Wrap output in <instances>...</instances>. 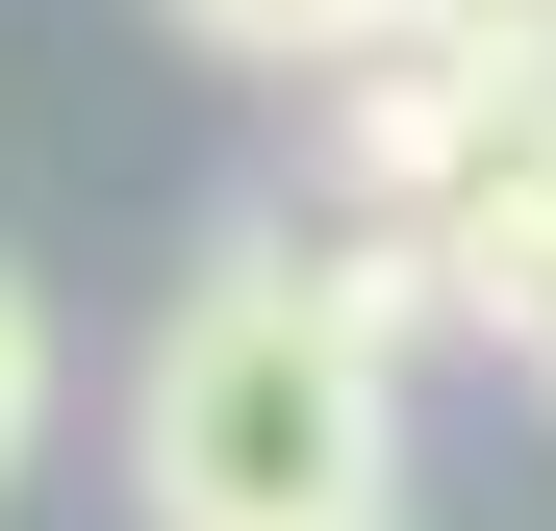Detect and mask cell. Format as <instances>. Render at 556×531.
I'll use <instances>...</instances> for the list:
<instances>
[{
	"instance_id": "2",
	"label": "cell",
	"mask_w": 556,
	"mask_h": 531,
	"mask_svg": "<svg viewBox=\"0 0 556 531\" xmlns=\"http://www.w3.org/2000/svg\"><path fill=\"white\" fill-rule=\"evenodd\" d=\"M177 26H203L228 76H304V102H329L354 51H405V0H177Z\"/></svg>"
},
{
	"instance_id": "4",
	"label": "cell",
	"mask_w": 556,
	"mask_h": 531,
	"mask_svg": "<svg viewBox=\"0 0 556 531\" xmlns=\"http://www.w3.org/2000/svg\"><path fill=\"white\" fill-rule=\"evenodd\" d=\"M405 26H455V51H556V0H405Z\"/></svg>"
},
{
	"instance_id": "3",
	"label": "cell",
	"mask_w": 556,
	"mask_h": 531,
	"mask_svg": "<svg viewBox=\"0 0 556 531\" xmlns=\"http://www.w3.org/2000/svg\"><path fill=\"white\" fill-rule=\"evenodd\" d=\"M26 456H51V304L0 279V481H26Z\"/></svg>"
},
{
	"instance_id": "1",
	"label": "cell",
	"mask_w": 556,
	"mask_h": 531,
	"mask_svg": "<svg viewBox=\"0 0 556 531\" xmlns=\"http://www.w3.org/2000/svg\"><path fill=\"white\" fill-rule=\"evenodd\" d=\"M405 481V354L354 329L329 228H203V279L152 304V380H127V506L152 531H380Z\"/></svg>"
},
{
	"instance_id": "5",
	"label": "cell",
	"mask_w": 556,
	"mask_h": 531,
	"mask_svg": "<svg viewBox=\"0 0 556 531\" xmlns=\"http://www.w3.org/2000/svg\"><path fill=\"white\" fill-rule=\"evenodd\" d=\"M506 354H531V405H556V304H531V329H506Z\"/></svg>"
}]
</instances>
